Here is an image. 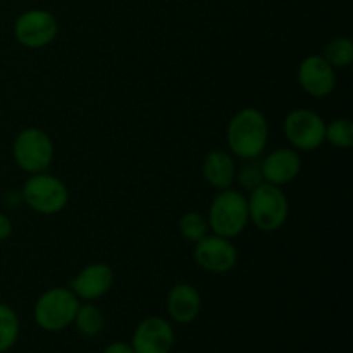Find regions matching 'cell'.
<instances>
[{
  "label": "cell",
  "instance_id": "7402d4cb",
  "mask_svg": "<svg viewBox=\"0 0 353 353\" xmlns=\"http://www.w3.org/2000/svg\"><path fill=\"white\" fill-rule=\"evenodd\" d=\"M12 234V223L3 212H0V243Z\"/></svg>",
  "mask_w": 353,
  "mask_h": 353
},
{
  "label": "cell",
  "instance_id": "44dd1931",
  "mask_svg": "<svg viewBox=\"0 0 353 353\" xmlns=\"http://www.w3.org/2000/svg\"><path fill=\"white\" fill-rule=\"evenodd\" d=\"M234 181L240 185V188L243 192L248 193L257 188V186H261L264 183L261 161H257V159H254V161H245V164L240 169L236 168V178H234Z\"/></svg>",
  "mask_w": 353,
  "mask_h": 353
},
{
  "label": "cell",
  "instance_id": "ffe728a7",
  "mask_svg": "<svg viewBox=\"0 0 353 353\" xmlns=\"http://www.w3.org/2000/svg\"><path fill=\"white\" fill-rule=\"evenodd\" d=\"M326 141L336 148H350L353 145V124L347 117H338L326 124Z\"/></svg>",
  "mask_w": 353,
  "mask_h": 353
},
{
  "label": "cell",
  "instance_id": "52a82bcc",
  "mask_svg": "<svg viewBox=\"0 0 353 353\" xmlns=\"http://www.w3.org/2000/svg\"><path fill=\"white\" fill-rule=\"evenodd\" d=\"M286 140L295 150H317L326 141V123L317 112L310 109H295L286 116L285 124Z\"/></svg>",
  "mask_w": 353,
  "mask_h": 353
},
{
  "label": "cell",
  "instance_id": "e0dca14e",
  "mask_svg": "<svg viewBox=\"0 0 353 353\" xmlns=\"http://www.w3.org/2000/svg\"><path fill=\"white\" fill-rule=\"evenodd\" d=\"M324 59L333 65L334 69H345L353 62V43L350 38L336 37L324 47Z\"/></svg>",
  "mask_w": 353,
  "mask_h": 353
},
{
  "label": "cell",
  "instance_id": "8992f818",
  "mask_svg": "<svg viewBox=\"0 0 353 353\" xmlns=\"http://www.w3.org/2000/svg\"><path fill=\"white\" fill-rule=\"evenodd\" d=\"M12 155L17 168L28 174L45 172L54 161V141L40 128H26L14 138Z\"/></svg>",
  "mask_w": 353,
  "mask_h": 353
},
{
  "label": "cell",
  "instance_id": "277c9868",
  "mask_svg": "<svg viewBox=\"0 0 353 353\" xmlns=\"http://www.w3.org/2000/svg\"><path fill=\"white\" fill-rule=\"evenodd\" d=\"M24 203L41 216L62 212L69 203V190L61 178L45 172L31 174L21 190Z\"/></svg>",
  "mask_w": 353,
  "mask_h": 353
},
{
  "label": "cell",
  "instance_id": "5bb4252c",
  "mask_svg": "<svg viewBox=\"0 0 353 353\" xmlns=\"http://www.w3.org/2000/svg\"><path fill=\"white\" fill-rule=\"evenodd\" d=\"M202 310V296L190 283H178L169 290L168 314L174 323L190 324Z\"/></svg>",
  "mask_w": 353,
  "mask_h": 353
},
{
  "label": "cell",
  "instance_id": "6da1fadb",
  "mask_svg": "<svg viewBox=\"0 0 353 353\" xmlns=\"http://www.w3.org/2000/svg\"><path fill=\"white\" fill-rule=\"evenodd\" d=\"M230 152L243 161L259 159L268 148L269 124L255 107H243L231 117L226 130Z\"/></svg>",
  "mask_w": 353,
  "mask_h": 353
},
{
  "label": "cell",
  "instance_id": "7c38bea8",
  "mask_svg": "<svg viewBox=\"0 0 353 353\" xmlns=\"http://www.w3.org/2000/svg\"><path fill=\"white\" fill-rule=\"evenodd\" d=\"M114 285V271L110 265L103 262H95L83 268L74 278L71 279V292L85 302L102 299L110 292Z\"/></svg>",
  "mask_w": 353,
  "mask_h": 353
},
{
  "label": "cell",
  "instance_id": "4fadbf2b",
  "mask_svg": "<svg viewBox=\"0 0 353 353\" xmlns=\"http://www.w3.org/2000/svg\"><path fill=\"white\" fill-rule=\"evenodd\" d=\"M261 169L264 183L283 186L299 178L302 171V159L295 148L279 147L262 159Z\"/></svg>",
  "mask_w": 353,
  "mask_h": 353
},
{
  "label": "cell",
  "instance_id": "2e32d148",
  "mask_svg": "<svg viewBox=\"0 0 353 353\" xmlns=\"http://www.w3.org/2000/svg\"><path fill=\"white\" fill-rule=\"evenodd\" d=\"M72 324H74L76 330H78L83 336L95 338L102 333L105 319H103V314L99 307H95L93 303L86 302L85 305H79Z\"/></svg>",
  "mask_w": 353,
  "mask_h": 353
},
{
  "label": "cell",
  "instance_id": "603a6c76",
  "mask_svg": "<svg viewBox=\"0 0 353 353\" xmlns=\"http://www.w3.org/2000/svg\"><path fill=\"white\" fill-rule=\"evenodd\" d=\"M103 353H134V352L131 345L123 343V341H116V343H110L109 347L103 350Z\"/></svg>",
  "mask_w": 353,
  "mask_h": 353
},
{
  "label": "cell",
  "instance_id": "30bf717a",
  "mask_svg": "<svg viewBox=\"0 0 353 353\" xmlns=\"http://www.w3.org/2000/svg\"><path fill=\"white\" fill-rule=\"evenodd\" d=\"M299 83L307 95L324 99L336 86V69L323 55H309L299 65Z\"/></svg>",
  "mask_w": 353,
  "mask_h": 353
},
{
  "label": "cell",
  "instance_id": "5b68a950",
  "mask_svg": "<svg viewBox=\"0 0 353 353\" xmlns=\"http://www.w3.org/2000/svg\"><path fill=\"white\" fill-rule=\"evenodd\" d=\"M79 299L71 292V288L55 286L41 293L34 303V321L45 331H62L69 327L74 321L79 309Z\"/></svg>",
  "mask_w": 353,
  "mask_h": 353
},
{
  "label": "cell",
  "instance_id": "7a4b0ae2",
  "mask_svg": "<svg viewBox=\"0 0 353 353\" xmlns=\"http://www.w3.org/2000/svg\"><path fill=\"white\" fill-rule=\"evenodd\" d=\"M207 221L214 234L230 240L240 236L250 223L247 196L233 188L221 190L210 203Z\"/></svg>",
  "mask_w": 353,
  "mask_h": 353
},
{
  "label": "cell",
  "instance_id": "3957f363",
  "mask_svg": "<svg viewBox=\"0 0 353 353\" xmlns=\"http://www.w3.org/2000/svg\"><path fill=\"white\" fill-rule=\"evenodd\" d=\"M247 200L248 217L257 230L264 231V233H272L285 226V223L288 221L290 203L281 186L262 183L261 186L252 190Z\"/></svg>",
  "mask_w": 353,
  "mask_h": 353
},
{
  "label": "cell",
  "instance_id": "ac0fdd59",
  "mask_svg": "<svg viewBox=\"0 0 353 353\" xmlns=\"http://www.w3.org/2000/svg\"><path fill=\"white\" fill-rule=\"evenodd\" d=\"M19 336V317L12 307L0 303V353L14 347Z\"/></svg>",
  "mask_w": 353,
  "mask_h": 353
},
{
  "label": "cell",
  "instance_id": "9a60e30c",
  "mask_svg": "<svg viewBox=\"0 0 353 353\" xmlns=\"http://www.w3.org/2000/svg\"><path fill=\"white\" fill-rule=\"evenodd\" d=\"M202 176L212 188L228 190L233 186L236 178V164L230 152L210 150L203 157Z\"/></svg>",
  "mask_w": 353,
  "mask_h": 353
},
{
  "label": "cell",
  "instance_id": "ba28073f",
  "mask_svg": "<svg viewBox=\"0 0 353 353\" xmlns=\"http://www.w3.org/2000/svg\"><path fill=\"white\" fill-rule=\"evenodd\" d=\"M59 23L52 12L45 9H30L19 14L14 23V37L26 48H43L57 38Z\"/></svg>",
  "mask_w": 353,
  "mask_h": 353
},
{
  "label": "cell",
  "instance_id": "9c48e42d",
  "mask_svg": "<svg viewBox=\"0 0 353 353\" xmlns=\"http://www.w3.org/2000/svg\"><path fill=\"white\" fill-rule=\"evenodd\" d=\"M193 259L203 271L210 274H226L236 265L238 250L230 238L207 234L193 248Z\"/></svg>",
  "mask_w": 353,
  "mask_h": 353
},
{
  "label": "cell",
  "instance_id": "8fae6325",
  "mask_svg": "<svg viewBox=\"0 0 353 353\" xmlns=\"http://www.w3.org/2000/svg\"><path fill=\"white\" fill-rule=\"evenodd\" d=\"M174 345V331L169 321L152 316L141 321L133 333L134 353H171Z\"/></svg>",
  "mask_w": 353,
  "mask_h": 353
},
{
  "label": "cell",
  "instance_id": "d6986e66",
  "mask_svg": "<svg viewBox=\"0 0 353 353\" xmlns=\"http://www.w3.org/2000/svg\"><path fill=\"white\" fill-rule=\"evenodd\" d=\"M209 231L210 228L207 217L202 216L200 212H195V210L183 214V217L179 219V233L186 241L196 243L203 236H207Z\"/></svg>",
  "mask_w": 353,
  "mask_h": 353
}]
</instances>
